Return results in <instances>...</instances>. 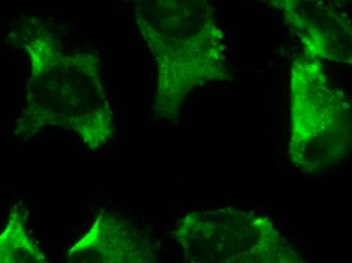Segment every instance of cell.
Segmentation results:
<instances>
[{"instance_id": "obj_1", "label": "cell", "mask_w": 352, "mask_h": 263, "mask_svg": "<svg viewBox=\"0 0 352 263\" xmlns=\"http://www.w3.org/2000/svg\"><path fill=\"white\" fill-rule=\"evenodd\" d=\"M8 41L25 53L30 73L25 102L14 127L21 142L50 128L72 133L88 150L107 146L117 134L100 55L72 48L41 19L19 21Z\"/></svg>"}, {"instance_id": "obj_2", "label": "cell", "mask_w": 352, "mask_h": 263, "mask_svg": "<svg viewBox=\"0 0 352 263\" xmlns=\"http://www.w3.org/2000/svg\"><path fill=\"white\" fill-rule=\"evenodd\" d=\"M155 64L156 123L179 117L197 89L232 77L228 45L209 0H130Z\"/></svg>"}, {"instance_id": "obj_3", "label": "cell", "mask_w": 352, "mask_h": 263, "mask_svg": "<svg viewBox=\"0 0 352 263\" xmlns=\"http://www.w3.org/2000/svg\"><path fill=\"white\" fill-rule=\"evenodd\" d=\"M289 161L305 174L331 170L351 150V104L324 62L294 59L289 71Z\"/></svg>"}, {"instance_id": "obj_4", "label": "cell", "mask_w": 352, "mask_h": 263, "mask_svg": "<svg viewBox=\"0 0 352 263\" xmlns=\"http://www.w3.org/2000/svg\"><path fill=\"white\" fill-rule=\"evenodd\" d=\"M173 238L184 262H306L272 218L251 209L192 211L177 222Z\"/></svg>"}, {"instance_id": "obj_5", "label": "cell", "mask_w": 352, "mask_h": 263, "mask_svg": "<svg viewBox=\"0 0 352 263\" xmlns=\"http://www.w3.org/2000/svg\"><path fill=\"white\" fill-rule=\"evenodd\" d=\"M280 12L302 45L322 62L352 63L351 19L346 0H257Z\"/></svg>"}, {"instance_id": "obj_6", "label": "cell", "mask_w": 352, "mask_h": 263, "mask_svg": "<svg viewBox=\"0 0 352 263\" xmlns=\"http://www.w3.org/2000/svg\"><path fill=\"white\" fill-rule=\"evenodd\" d=\"M71 263H153L159 249L148 233L119 214L102 211L66 252Z\"/></svg>"}, {"instance_id": "obj_7", "label": "cell", "mask_w": 352, "mask_h": 263, "mask_svg": "<svg viewBox=\"0 0 352 263\" xmlns=\"http://www.w3.org/2000/svg\"><path fill=\"white\" fill-rule=\"evenodd\" d=\"M29 211L14 205L0 232V263H48V258L30 232Z\"/></svg>"}]
</instances>
